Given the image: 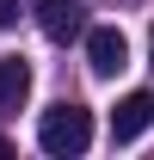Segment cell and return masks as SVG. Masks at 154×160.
Wrapping results in <instances>:
<instances>
[{"label":"cell","mask_w":154,"mask_h":160,"mask_svg":"<svg viewBox=\"0 0 154 160\" xmlns=\"http://www.w3.org/2000/svg\"><path fill=\"white\" fill-rule=\"evenodd\" d=\"M86 142H93V111H86V105L62 99V105L43 111V123H37V148L43 154L68 160V154H86Z\"/></svg>","instance_id":"cell-1"},{"label":"cell","mask_w":154,"mask_h":160,"mask_svg":"<svg viewBox=\"0 0 154 160\" xmlns=\"http://www.w3.org/2000/svg\"><path fill=\"white\" fill-rule=\"evenodd\" d=\"M80 37H86V62H93L99 80H111L117 68H130V43H123L117 25H93V31H80Z\"/></svg>","instance_id":"cell-2"},{"label":"cell","mask_w":154,"mask_h":160,"mask_svg":"<svg viewBox=\"0 0 154 160\" xmlns=\"http://www.w3.org/2000/svg\"><path fill=\"white\" fill-rule=\"evenodd\" d=\"M37 25H43L49 43H74L86 31V6L80 0H37Z\"/></svg>","instance_id":"cell-3"},{"label":"cell","mask_w":154,"mask_h":160,"mask_svg":"<svg viewBox=\"0 0 154 160\" xmlns=\"http://www.w3.org/2000/svg\"><path fill=\"white\" fill-rule=\"evenodd\" d=\"M148 123H154V92H130V99H117V111H111V142H136Z\"/></svg>","instance_id":"cell-4"},{"label":"cell","mask_w":154,"mask_h":160,"mask_svg":"<svg viewBox=\"0 0 154 160\" xmlns=\"http://www.w3.org/2000/svg\"><path fill=\"white\" fill-rule=\"evenodd\" d=\"M31 99V62L25 56H0V111H19Z\"/></svg>","instance_id":"cell-5"},{"label":"cell","mask_w":154,"mask_h":160,"mask_svg":"<svg viewBox=\"0 0 154 160\" xmlns=\"http://www.w3.org/2000/svg\"><path fill=\"white\" fill-rule=\"evenodd\" d=\"M13 19H19V0H0V31H6Z\"/></svg>","instance_id":"cell-6"},{"label":"cell","mask_w":154,"mask_h":160,"mask_svg":"<svg viewBox=\"0 0 154 160\" xmlns=\"http://www.w3.org/2000/svg\"><path fill=\"white\" fill-rule=\"evenodd\" d=\"M6 154H13V142H6V136H0V160H6Z\"/></svg>","instance_id":"cell-7"},{"label":"cell","mask_w":154,"mask_h":160,"mask_svg":"<svg viewBox=\"0 0 154 160\" xmlns=\"http://www.w3.org/2000/svg\"><path fill=\"white\" fill-rule=\"evenodd\" d=\"M148 62H154V37H148Z\"/></svg>","instance_id":"cell-8"}]
</instances>
